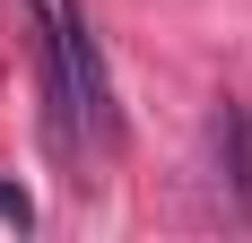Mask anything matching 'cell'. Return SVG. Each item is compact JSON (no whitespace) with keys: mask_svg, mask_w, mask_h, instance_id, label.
<instances>
[{"mask_svg":"<svg viewBox=\"0 0 252 243\" xmlns=\"http://www.w3.org/2000/svg\"><path fill=\"white\" fill-rule=\"evenodd\" d=\"M0 217H9V226H18V235H26V226H35V200H26V191H9V182H0Z\"/></svg>","mask_w":252,"mask_h":243,"instance_id":"3957f363","label":"cell"},{"mask_svg":"<svg viewBox=\"0 0 252 243\" xmlns=\"http://www.w3.org/2000/svg\"><path fill=\"white\" fill-rule=\"evenodd\" d=\"M44 44H52V104H61V139H70V148H113V139H122L113 78H104V52H96V35H87V18H78L70 0L52 9Z\"/></svg>","mask_w":252,"mask_h":243,"instance_id":"6da1fadb","label":"cell"},{"mask_svg":"<svg viewBox=\"0 0 252 243\" xmlns=\"http://www.w3.org/2000/svg\"><path fill=\"white\" fill-rule=\"evenodd\" d=\"M209 139H218V174H226L235 217L252 226V104H244V96H218V113H209Z\"/></svg>","mask_w":252,"mask_h":243,"instance_id":"7a4b0ae2","label":"cell"}]
</instances>
